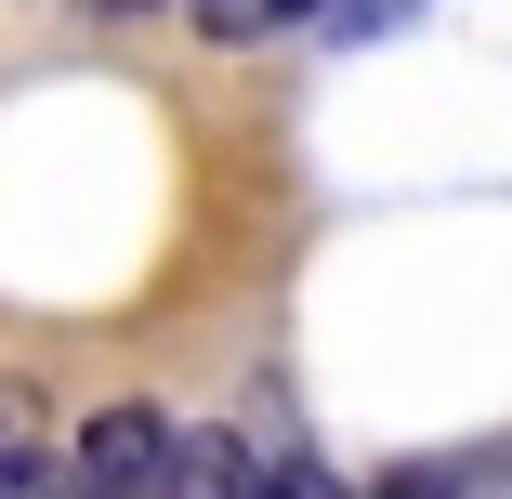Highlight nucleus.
Returning a JSON list of instances; mask_svg holds the SVG:
<instances>
[{
    "instance_id": "f257e3e1",
    "label": "nucleus",
    "mask_w": 512,
    "mask_h": 499,
    "mask_svg": "<svg viewBox=\"0 0 512 499\" xmlns=\"http://www.w3.org/2000/svg\"><path fill=\"white\" fill-rule=\"evenodd\" d=\"M171 408H145V394H106L79 434H66V473H79V499H158V473H171Z\"/></svg>"
},
{
    "instance_id": "f03ea898",
    "label": "nucleus",
    "mask_w": 512,
    "mask_h": 499,
    "mask_svg": "<svg viewBox=\"0 0 512 499\" xmlns=\"http://www.w3.org/2000/svg\"><path fill=\"white\" fill-rule=\"evenodd\" d=\"M184 40H211V53H276V40H316L342 0H171Z\"/></svg>"
},
{
    "instance_id": "7ed1b4c3",
    "label": "nucleus",
    "mask_w": 512,
    "mask_h": 499,
    "mask_svg": "<svg viewBox=\"0 0 512 499\" xmlns=\"http://www.w3.org/2000/svg\"><path fill=\"white\" fill-rule=\"evenodd\" d=\"M158 499H263V447H250L237 421H184V434H171Z\"/></svg>"
},
{
    "instance_id": "20e7f679",
    "label": "nucleus",
    "mask_w": 512,
    "mask_h": 499,
    "mask_svg": "<svg viewBox=\"0 0 512 499\" xmlns=\"http://www.w3.org/2000/svg\"><path fill=\"white\" fill-rule=\"evenodd\" d=\"M263 499H368V486H355L342 460H316V447H276V460H263Z\"/></svg>"
},
{
    "instance_id": "39448f33",
    "label": "nucleus",
    "mask_w": 512,
    "mask_h": 499,
    "mask_svg": "<svg viewBox=\"0 0 512 499\" xmlns=\"http://www.w3.org/2000/svg\"><path fill=\"white\" fill-rule=\"evenodd\" d=\"M0 499H79V473H66V447H0Z\"/></svg>"
},
{
    "instance_id": "423d86ee",
    "label": "nucleus",
    "mask_w": 512,
    "mask_h": 499,
    "mask_svg": "<svg viewBox=\"0 0 512 499\" xmlns=\"http://www.w3.org/2000/svg\"><path fill=\"white\" fill-rule=\"evenodd\" d=\"M27 434H40V381H27V368H0V447H27Z\"/></svg>"
},
{
    "instance_id": "0eeeda50",
    "label": "nucleus",
    "mask_w": 512,
    "mask_h": 499,
    "mask_svg": "<svg viewBox=\"0 0 512 499\" xmlns=\"http://www.w3.org/2000/svg\"><path fill=\"white\" fill-rule=\"evenodd\" d=\"M368 499H473V473H381Z\"/></svg>"
},
{
    "instance_id": "6e6552de",
    "label": "nucleus",
    "mask_w": 512,
    "mask_h": 499,
    "mask_svg": "<svg viewBox=\"0 0 512 499\" xmlns=\"http://www.w3.org/2000/svg\"><path fill=\"white\" fill-rule=\"evenodd\" d=\"M92 27H145V14H171V0H79Z\"/></svg>"
}]
</instances>
